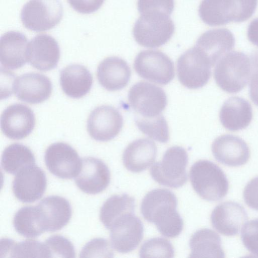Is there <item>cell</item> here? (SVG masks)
Returning <instances> with one entry per match:
<instances>
[{
  "label": "cell",
  "instance_id": "obj_1",
  "mask_svg": "<svg viewBox=\"0 0 258 258\" xmlns=\"http://www.w3.org/2000/svg\"><path fill=\"white\" fill-rule=\"evenodd\" d=\"M177 206V200L173 192L167 189L157 188L145 195L141 212L144 219L154 224L163 236L173 238L181 233L183 227Z\"/></svg>",
  "mask_w": 258,
  "mask_h": 258
},
{
  "label": "cell",
  "instance_id": "obj_2",
  "mask_svg": "<svg viewBox=\"0 0 258 258\" xmlns=\"http://www.w3.org/2000/svg\"><path fill=\"white\" fill-rule=\"evenodd\" d=\"M189 178L195 191L203 199L218 201L222 199L229 189L228 179L216 164L207 160H200L190 167Z\"/></svg>",
  "mask_w": 258,
  "mask_h": 258
},
{
  "label": "cell",
  "instance_id": "obj_3",
  "mask_svg": "<svg viewBox=\"0 0 258 258\" xmlns=\"http://www.w3.org/2000/svg\"><path fill=\"white\" fill-rule=\"evenodd\" d=\"M251 61L243 52H229L216 63L214 76L218 86L229 93H236L246 85L250 77Z\"/></svg>",
  "mask_w": 258,
  "mask_h": 258
},
{
  "label": "cell",
  "instance_id": "obj_4",
  "mask_svg": "<svg viewBox=\"0 0 258 258\" xmlns=\"http://www.w3.org/2000/svg\"><path fill=\"white\" fill-rule=\"evenodd\" d=\"M133 28V36L140 45L156 48L167 43L172 36L175 26L170 15L158 11L141 14Z\"/></svg>",
  "mask_w": 258,
  "mask_h": 258
},
{
  "label": "cell",
  "instance_id": "obj_5",
  "mask_svg": "<svg viewBox=\"0 0 258 258\" xmlns=\"http://www.w3.org/2000/svg\"><path fill=\"white\" fill-rule=\"evenodd\" d=\"M187 163L188 155L185 150L180 146H173L165 151L161 161L153 165L150 174L161 185L179 188L187 182Z\"/></svg>",
  "mask_w": 258,
  "mask_h": 258
},
{
  "label": "cell",
  "instance_id": "obj_6",
  "mask_svg": "<svg viewBox=\"0 0 258 258\" xmlns=\"http://www.w3.org/2000/svg\"><path fill=\"white\" fill-rule=\"evenodd\" d=\"M62 16L63 7L59 0H29L21 12V20L24 27L37 32L54 27Z\"/></svg>",
  "mask_w": 258,
  "mask_h": 258
},
{
  "label": "cell",
  "instance_id": "obj_7",
  "mask_svg": "<svg viewBox=\"0 0 258 258\" xmlns=\"http://www.w3.org/2000/svg\"><path fill=\"white\" fill-rule=\"evenodd\" d=\"M211 63L195 46L182 53L177 61V74L180 83L190 89L204 86L211 75Z\"/></svg>",
  "mask_w": 258,
  "mask_h": 258
},
{
  "label": "cell",
  "instance_id": "obj_8",
  "mask_svg": "<svg viewBox=\"0 0 258 258\" xmlns=\"http://www.w3.org/2000/svg\"><path fill=\"white\" fill-rule=\"evenodd\" d=\"M134 68L141 78L165 85L174 77V63L164 53L158 50H145L136 56Z\"/></svg>",
  "mask_w": 258,
  "mask_h": 258
},
{
  "label": "cell",
  "instance_id": "obj_9",
  "mask_svg": "<svg viewBox=\"0 0 258 258\" xmlns=\"http://www.w3.org/2000/svg\"><path fill=\"white\" fill-rule=\"evenodd\" d=\"M128 102L139 116L151 118L161 114L167 103V97L160 87L144 81L134 84L128 93Z\"/></svg>",
  "mask_w": 258,
  "mask_h": 258
},
{
  "label": "cell",
  "instance_id": "obj_10",
  "mask_svg": "<svg viewBox=\"0 0 258 258\" xmlns=\"http://www.w3.org/2000/svg\"><path fill=\"white\" fill-rule=\"evenodd\" d=\"M44 160L48 170L62 179L75 178L82 166V159L77 152L62 142L50 145L45 151Z\"/></svg>",
  "mask_w": 258,
  "mask_h": 258
},
{
  "label": "cell",
  "instance_id": "obj_11",
  "mask_svg": "<svg viewBox=\"0 0 258 258\" xmlns=\"http://www.w3.org/2000/svg\"><path fill=\"white\" fill-rule=\"evenodd\" d=\"M122 125V116L117 109L109 105H102L91 111L87 126L92 139L99 142H107L117 136Z\"/></svg>",
  "mask_w": 258,
  "mask_h": 258
},
{
  "label": "cell",
  "instance_id": "obj_12",
  "mask_svg": "<svg viewBox=\"0 0 258 258\" xmlns=\"http://www.w3.org/2000/svg\"><path fill=\"white\" fill-rule=\"evenodd\" d=\"M110 230L111 245L120 253H127L136 249L143 237V224L134 213L118 219Z\"/></svg>",
  "mask_w": 258,
  "mask_h": 258
},
{
  "label": "cell",
  "instance_id": "obj_13",
  "mask_svg": "<svg viewBox=\"0 0 258 258\" xmlns=\"http://www.w3.org/2000/svg\"><path fill=\"white\" fill-rule=\"evenodd\" d=\"M46 186L44 172L34 164L24 167L16 174L13 182V190L18 200L30 203L42 197Z\"/></svg>",
  "mask_w": 258,
  "mask_h": 258
},
{
  "label": "cell",
  "instance_id": "obj_14",
  "mask_svg": "<svg viewBox=\"0 0 258 258\" xmlns=\"http://www.w3.org/2000/svg\"><path fill=\"white\" fill-rule=\"evenodd\" d=\"M35 124V115L28 106L16 103L7 107L1 117L4 135L13 140H21L29 136Z\"/></svg>",
  "mask_w": 258,
  "mask_h": 258
},
{
  "label": "cell",
  "instance_id": "obj_15",
  "mask_svg": "<svg viewBox=\"0 0 258 258\" xmlns=\"http://www.w3.org/2000/svg\"><path fill=\"white\" fill-rule=\"evenodd\" d=\"M75 180L82 191L95 195L107 187L110 181V173L107 166L101 160L86 157L82 159L81 168Z\"/></svg>",
  "mask_w": 258,
  "mask_h": 258
},
{
  "label": "cell",
  "instance_id": "obj_16",
  "mask_svg": "<svg viewBox=\"0 0 258 258\" xmlns=\"http://www.w3.org/2000/svg\"><path fill=\"white\" fill-rule=\"evenodd\" d=\"M27 57L30 64L38 70L48 71L54 69L60 57L58 42L49 35H37L28 44Z\"/></svg>",
  "mask_w": 258,
  "mask_h": 258
},
{
  "label": "cell",
  "instance_id": "obj_17",
  "mask_svg": "<svg viewBox=\"0 0 258 258\" xmlns=\"http://www.w3.org/2000/svg\"><path fill=\"white\" fill-rule=\"evenodd\" d=\"M52 83L46 76L28 73L14 80L13 90L21 101L29 104H38L47 100L52 92Z\"/></svg>",
  "mask_w": 258,
  "mask_h": 258
},
{
  "label": "cell",
  "instance_id": "obj_18",
  "mask_svg": "<svg viewBox=\"0 0 258 258\" xmlns=\"http://www.w3.org/2000/svg\"><path fill=\"white\" fill-rule=\"evenodd\" d=\"M247 219L245 209L234 202H225L219 204L211 215L213 227L221 234L227 236L238 234Z\"/></svg>",
  "mask_w": 258,
  "mask_h": 258
},
{
  "label": "cell",
  "instance_id": "obj_19",
  "mask_svg": "<svg viewBox=\"0 0 258 258\" xmlns=\"http://www.w3.org/2000/svg\"><path fill=\"white\" fill-rule=\"evenodd\" d=\"M211 149L215 159L228 166H241L250 157L249 149L245 142L232 135L218 137L213 142Z\"/></svg>",
  "mask_w": 258,
  "mask_h": 258
},
{
  "label": "cell",
  "instance_id": "obj_20",
  "mask_svg": "<svg viewBox=\"0 0 258 258\" xmlns=\"http://www.w3.org/2000/svg\"><path fill=\"white\" fill-rule=\"evenodd\" d=\"M37 207L45 231L54 232L61 229L69 223L72 216L70 203L60 196L46 197Z\"/></svg>",
  "mask_w": 258,
  "mask_h": 258
},
{
  "label": "cell",
  "instance_id": "obj_21",
  "mask_svg": "<svg viewBox=\"0 0 258 258\" xmlns=\"http://www.w3.org/2000/svg\"><path fill=\"white\" fill-rule=\"evenodd\" d=\"M235 40L233 33L226 28L209 30L198 39L195 46L208 58L212 67L231 50Z\"/></svg>",
  "mask_w": 258,
  "mask_h": 258
},
{
  "label": "cell",
  "instance_id": "obj_22",
  "mask_svg": "<svg viewBox=\"0 0 258 258\" xmlns=\"http://www.w3.org/2000/svg\"><path fill=\"white\" fill-rule=\"evenodd\" d=\"M28 39L22 33L10 31L2 35L0 40V60L6 68L15 70L27 61Z\"/></svg>",
  "mask_w": 258,
  "mask_h": 258
},
{
  "label": "cell",
  "instance_id": "obj_23",
  "mask_svg": "<svg viewBox=\"0 0 258 258\" xmlns=\"http://www.w3.org/2000/svg\"><path fill=\"white\" fill-rule=\"evenodd\" d=\"M131 71L127 62L117 56L105 58L98 65L97 77L106 90L115 91L124 88L128 84Z\"/></svg>",
  "mask_w": 258,
  "mask_h": 258
},
{
  "label": "cell",
  "instance_id": "obj_24",
  "mask_svg": "<svg viewBox=\"0 0 258 258\" xmlns=\"http://www.w3.org/2000/svg\"><path fill=\"white\" fill-rule=\"evenodd\" d=\"M223 126L231 131L246 128L252 118V110L249 102L237 96L228 98L222 105L219 113Z\"/></svg>",
  "mask_w": 258,
  "mask_h": 258
},
{
  "label": "cell",
  "instance_id": "obj_25",
  "mask_svg": "<svg viewBox=\"0 0 258 258\" xmlns=\"http://www.w3.org/2000/svg\"><path fill=\"white\" fill-rule=\"evenodd\" d=\"M157 153L155 143L148 139H139L131 143L125 149L123 163L133 172H140L148 168L154 162Z\"/></svg>",
  "mask_w": 258,
  "mask_h": 258
},
{
  "label": "cell",
  "instance_id": "obj_26",
  "mask_svg": "<svg viewBox=\"0 0 258 258\" xmlns=\"http://www.w3.org/2000/svg\"><path fill=\"white\" fill-rule=\"evenodd\" d=\"M92 83L91 73L83 65L72 64L60 72V86L69 97L79 99L84 97L90 91Z\"/></svg>",
  "mask_w": 258,
  "mask_h": 258
},
{
  "label": "cell",
  "instance_id": "obj_27",
  "mask_svg": "<svg viewBox=\"0 0 258 258\" xmlns=\"http://www.w3.org/2000/svg\"><path fill=\"white\" fill-rule=\"evenodd\" d=\"M234 14L233 0H202L199 8L200 18L210 26L233 22Z\"/></svg>",
  "mask_w": 258,
  "mask_h": 258
},
{
  "label": "cell",
  "instance_id": "obj_28",
  "mask_svg": "<svg viewBox=\"0 0 258 258\" xmlns=\"http://www.w3.org/2000/svg\"><path fill=\"white\" fill-rule=\"evenodd\" d=\"M189 245V257H225L221 237L211 229L204 228L196 231L191 237Z\"/></svg>",
  "mask_w": 258,
  "mask_h": 258
},
{
  "label": "cell",
  "instance_id": "obj_29",
  "mask_svg": "<svg viewBox=\"0 0 258 258\" xmlns=\"http://www.w3.org/2000/svg\"><path fill=\"white\" fill-rule=\"evenodd\" d=\"M135 202V199L126 194L113 195L107 199L100 212V219L105 227L110 229L118 219L134 213Z\"/></svg>",
  "mask_w": 258,
  "mask_h": 258
},
{
  "label": "cell",
  "instance_id": "obj_30",
  "mask_svg": "<svg viewBox=\"0 0 258 258\" xmlns=\"http://www.w3.org/2000/svg\"><path fill=\"white\" fill-rule=\"evenodd\" d=\"M34 164H35L34 154L28 147L21 144L10 145L2 154V167L10 174H16L24 167Z\"/></svg>",
  "mask_w": 258,
  "mask_h": 258
},
{
  "label": "cell",
  "instance_id": "obj_31",
  "mask_svg": "<svg viewBox=\"0 0 258 258\" xmlns=\"http://www.w3.org/2000/svg\"><path fill=\"white\" fill-rule=\"evenodd\" d=\"M13 225L19 234L27 238L38 237L45 232L37 206L20 208L14 217Z\"/></svg>",
  "mask_w": 258,
  "mask_h": 258
},
{
  "label": "cell",
  "instance_id": "obj_32",
  "mask_svg": "<svg viewBox=\"0 0 258 258\" xmlns=\"http://www.w3.org/2000/svg\"><path fill=\"white\" fill-rule=\"evenodd\" d=\"M3 240L2 243L4 244V250L8 251L11 257H51L45 242L29 240L16 243L9 239Z\"/></svg>",
  "mask_w": 258,
  "mask_h": 258
},
{
  "label": "cell",
  "instance_id": "obj_33",
  "mask_svg": "<svg viewBox=\"0 0 258 258\" xmlns=\"http://www.w3.org/2000/svg\"><path fill=\"white\" fill-rule=\"evenodd\" d=\"M135 122L138 128L149 138L162 143L169 141L168 125L162 114L151 118L136 116Z\"/></svg>",
  "mask_w": 258,
  "mask_h": 258
},
{
  "label": "cell",
  "instance_id": "obj_34",
  "mask_svg": "<svg viewBox=\"0 0 258 258\" xmlns=\"http://www.w3.org/2000/svg\"><path fill=\"white\" fill-rule=\"evenodd\" d=\"M139 254L141 257H172L174 250L170 241L163 238L156 237L145 241L140 248Z\"/></svg>",
  "mask_w": 258,
  "mask_h": 258
},
{
  "label": "cell",
  "instance_id": "obj_35",
  "mask_svg": "<svg viewBox=\"0 0 258 258\" xmlns=\"http://www.w3.org/2000/svg\"><path fill=\"white\" fill-rule=\"evenodd\" d=\"M51 257H75V248L72 243L61 235H53L45 241Z\"/></svg>",
  "mask_w": 258,
  "mask_h": 258
},
{
  "label": "cell",
  "instance_id": "obj_36",
  "mask_svg": "<svg viewBox=\"0 0 258 258\" xmlns=\"http://www.w3.org/2000/svg\"><path fill=\"white\" fill-rule=\"evenodd\" d=\"M241 238L245 247L253 255L258 257V218L244 224Z\"/></svg>",
  "mask_w": 258,
  "mask_h": 258
},
{
  "label": "cell",
  "instance_id": "obj_37",
  "mask_svg": "<svg viewBox=\"0 0 258 258\" xmlns=\"http://www.w3.org/2000/svg\"><path fill=\"white\" fill-rule=\"evenodd\" d=\"M113 257V252L108 240L95 238L88 242L82 249L80 257Z\"/></svg>",
  "mask_w": 258,
  "mask_h": 258
},
{
  "label": "cell",
  "instance_id": "obj_38",
  "mask_svg": "<svg viewBox=\"0 0 258 258\" xmlns=\"http://www.w3.org/2000/svg\"><path fill=\"white\" fill-rule=\"evenodd\" d=\"M174 7V0H138V9L141 14L158 11L170 15Z\"/></svg>",
  "mask_w": 258,
  "mask_h": 258
},
{
  "label": "cell",
  "instance_id": "obj_39",
  "mask_svg": "<svg viewBox=\"0 0 258 258\" xmlns=\"http://www.w3.org/2000/svg\"><path fill=\"white\" fill-rule=\"evenodd\" d=\"M235 6L234 22H242L250 18L255 12L258 0H233Z\"/></svg>",
  "mask_w": 258,
  "mask_h": 258
},
{
  "label": "cell",
  "instance_id": "obj_40",
  "mask_svg": "<svg viewBox=\"0 0 258 258\" xmlns=\"http://www.w3.org/2000/svg\"><path fill=\"white\" fill-rule=\"evenodd\" d=\"M68 2L76 12L89 14L98 10L104 0H68Z\"/></svg>",
  "mask_w": 258,
  "mask_h": 258
},
{
  "label": "cell",
  "instance_id": "obj_41",
  "mask_svg": "<svg viewBox=\"0 0 258 258\" xmlns=\"http://www.w3.org/2000/svg\"><path fill=\"white\" fill-rule=\"evenodd\" d=\"M243 199L249 207L258 211V176L252 178L245 186Z\"/></svg>",
  "mask_w": 258,
  "mask_h": 258
},
{
  "label": "cell",
  "instance_id": "obj_42",
  "mask_svg": "<svg viewBox=\"0 0 258 258\" xmlns=\"http://www.w3.org/2000/svg\"><path fill=\"white\" fill-rule=\"evenodd\" d=\"M252 74L249 84V93L252 101L258 106V59L251 55Z\"/></svg>",
  "mask_w": 258,
  "mask_h": 258
},
{
  "label": "cell",
  "instance_id": "obj_43",
  "mask_svg": "<svg viewBox=\"0 0 258 258\" xmlns=\"http://www.w3.org/2000/svg\"><path fill=\"white\" fill-rule=\"evenodd\" d=\"M247 37L250 42L258 47V18L253 20L247 28Z\"/></svg>",
  "mask_w": 258,
  "mask_h": 258
},
{
  "label": "cell",
  "instance_id": "obj_44",
  "mask_svg": "<svg viewBox=\"0 0 258 258\" xmlns=\"http://www.w3.org/2000/svg\"><path fill=\"white\" fill-rule=\"evenodd\" d=\"M253 54L258 59V51L254 52Z\"/></svg>",
  "mask_w": 258,
  "mask_h": 258
}]
</instances>
